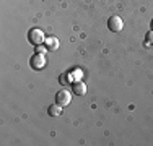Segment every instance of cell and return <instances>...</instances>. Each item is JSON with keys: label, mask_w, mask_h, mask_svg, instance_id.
Wrapping results in <instances>:
<instances>
[{"label": "cell", "mask_w": 153, "mask_h": 146, "mask_svg": "<svg viewBox=\"0 0 153 146\" xmlns=\"http://www.w3.org/2000/svg\"><path fill=\"white\" fill-rule=\"evenodd\" d=\"M28 39H30V42L33 44V46H41V44L46 41L42 31H41V29H38V28L30 29V32H28Z\"/></svg>", "instance_id": "cell-1"}, {"label": "cell", "mask_w": 153, "mask_h": 146, "mask_svg": "<svg viewBox=\"0 0 153 146\" xmlns=\"http://www.w3.org/2000/svg\"><path fill=\"white\" fill-rule=\"evenodd\" d=\"M60 114H62V105L54 104V105H51V107H49V115H52V117H59Z\"/></svg>", "instance_id": "cell-7"}, {"label": "cell", "mask_w": 153, "mask_h": 146, "mask_svg": "<svg viewBox=\"0 0 153 146\" xmlns=\"http://www.w3.org/2000/svg\"><path fill=\"white\" fill-rule=\"evenodd\" d=\"M30 63H31V68H34V70H42V68L46 67V55L36 52L34 55L31 57Z\"/></svg>", "instance_id": "cell-4"}, {"label": "cell", "mask_w": 153, "mask_h": 146, "mask_svg": "<svg viewBox=\"0 0 153 146\" xmlns=\"http://www.w3.org/2000/svg\"><path fill=\"white\" fill-rule=\"evenodd\" d=\"M56 102L62 107H65V105H68L72 102V93L68 89H62L59 93L56 94Z\"/></svg>", "instance_id": "cell-2"}, {"label": "cell", "mask_w": 153, "mask_h": 146, "mask_svg": "<svg viewBox=\"0 0 153 146\" xmlns=\"http://www.w3.org/2000/svg\"><path fill=\"white\" fill-rule=\"evenodd\" d=\"M36 52H38V54H42V55H46V54L49 52V49H47V47H42V46H36Z\"/></svg>", "instance_id": "cell-8"}, {"label": "cell", "mask_w": 153, "mask_h": 146, "mask_svg": "<svg viewBox=\"0 0 153 146\" xmlns=\"http://www.w3.org/2000/svg\"><path fill=\"white\" fill-rule=\"evenodd\" d=\"M44 42H46V47L49 50H56L57 47H59V41H57V38H47Z\"/></svg>", "instance_id": "cell-6"}, {"label": "cell", "mask_w": 153, "mask_h": 146, "mask_svg": "<svg viewBox=\"0 0 153 146\" xmlns=\"http://www.w3.org/2000/svg\"><path fill=\"white\" fill-rule=\"evenodd\" d=\"M152 29H153V20H152Z\"/></svg>", "instance_id": "cell-9"}, {"label": "cell", "mask_w": 153, "mask_h": 146, "mask_svg": "<svg viewBox=\"0 0 153 146\" xmlns=\"http://www.w3.org/2000/svg\"><path fill=\"white\" fill-rule=\"evenodd\" d=\"M108 28H109V31H112V32H119V31H122V28H124V21L121 20V16L114 15V16L109 18Z\"/></svg>", "instance_id": "cell-3"}, {"label": "cell", "mask_w": 153, "mask_h": 146, "mask_svg": "<svg viewBox=\"0 0 153 146\" xmlns=\"http://www.w3.org/2000/svg\"><path fill=\"white\" fill-rule=\"evenodd\" d=\"M74 93L76 96H83V94L86 93V85L83 81H76L74 83Z\"/></svg>", "instance_id": "cell-5"}]
</instances>
